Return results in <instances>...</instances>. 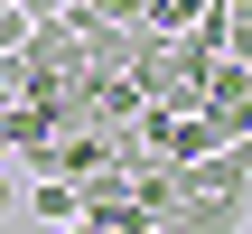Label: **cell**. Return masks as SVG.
Listing matches in <instances>:
<instances>
[{
	"instance_id": "obj_8",
	"label": "cell",
	"mask_w": 252,
	"mask_h": 234,
	"mask_svg": "<svg viewBox=\"0 0 252 234\" xmlns=\"http://www.w3.org/2000/svg\"><path fill=\"white\" fill-rule=\"evenodd\" d=\"M243 169H252V141H243Z\"/></svg>"
},
{
	"instance_id": "obj_7",
	"label": "cell",
	"mask_w": 252,
	"mask_h": 234,
	"mask_svg": "<svg viewBox=\"0 0 252 234\" xmlns=\"http://www.w3.org/2000/svg\"><path fill=\"white\" fill-rule=\"evenodd\" d=\"M215 9H224V19H252V0H215Z\"/></svg>"
},
{
	"instance_id": "obj_4",
	"label": "cell",
	"mask_w": 252,
	"mask_h": 234,
	"mask_svg": "<svg viewBox=\"0 0 252 234\" xmlns=\"http://www.w3.org/2000/svg\"><path fill=\"white\" fill-rule=\"evenodd\" d=\"M224 56H243V66H252V19H234V28H224Z\"/></svg>"
},
{
	"instance_id": "obj_5",
	"label": "cell",
	"mask_w": 252,
	"mask_h": 234,
	"mask_svg": "<svg viewBox=\"0 0 252 234\" xmlns=\"http://www.w3.org/2000/svg\"><path fill=\"white\" fill-rule=\"evenodd\" d=\"M19 188H28V178H19V169H9V159H0V216H9V206H19Z\"/></svg>"
},
{
	"instance_id": "obj_2",
	"label": "cell",
	"mask_w": 252,
	"mask_h": 234,
	"mask_svg": "<svg viewBox=\"0 0 252 234\" xmlns=\"http://www.w3.org/2000/svg\"><path fill=\"white\" fill-rule=\"evenodd\" d=\"M19 216L37 234H65V225H84V188H75V178H28V188H19Z\"/></svg>"
},
{
	"instance_id": "obj_9",
	"label": "cell",
	"mask_w": 252,
	"mask_h": 234,
	"mask_svg": "<svg viewBox=\"0 0 252 234\" xmlns=\"http://www.w3.org/2000/svg\"><path fill=\"white\" fill-rule=\"evenodd\" d=\"M65 234H84V225H65Z\"/></svg>"
},
{
	"instance_id": "obj_1",
	"label": "cell",
	"mask_w": 252,
	"mask_h": 234,
	"mask_svg": "<svg viewBox=\"0 0 252 234\" xmlns=\"http://www.w3.org/2000/svg\"><path fill=\"white\" fill-rule=\"evenodd\" d=\"M206 131L234 150V141H252V66L243 56H215L206 66Z\"/></svg>"
},
{
	"instance_id": "obj_6",
	"label": "cell",
	"mask_w": 252,
	"mask_h": 234,
	"mask_svg": "<svg viewBox=\"0 0 252 234\" xmlns=\"http://www.w3.org/2000/svg\"><path fill=\"white\" fill-rule=\"evenodd\" d=\"M9 9H28V19H37V28H47V19H56V9H65V0H9Z\"/></svg>"
},
{
	"instance_id": "obj_3",
	"label": "cell",
	"mask_w": 252,
	"mask_h": 234,
	"mask_svg": "<svg viewBox=\"0 0 252 234\" xmlns=\"http://www.w3.org/2000/svg\"><path fill=\"white\" fill-rule=\"evenodd\" d=\"M84 9H94V19H122V28H140V9H150V0H84Z\"/></svg>"
}]
</instances>
